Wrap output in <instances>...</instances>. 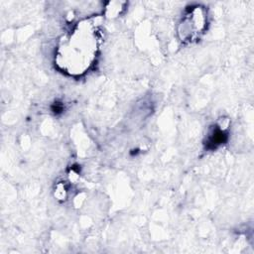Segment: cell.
Wrapping results in <instances>:
<instances>
[{
    "label": "cell",
    "instance_id": "6da1fadb",
    "mask_svg": "<svg viewBox=\"0 0 254 254\" xmlns=\"http://www.w3.org/2000/svg\"><path fill=\"white\" fill-rule=\"evenodd\" d=\"M97 49V32L83 23L63 39L58 52V64L69 73H83L91 65Z\"/></svg>",
    "mask_w": 254,
    "mask_h": 254
}]
</instances>
